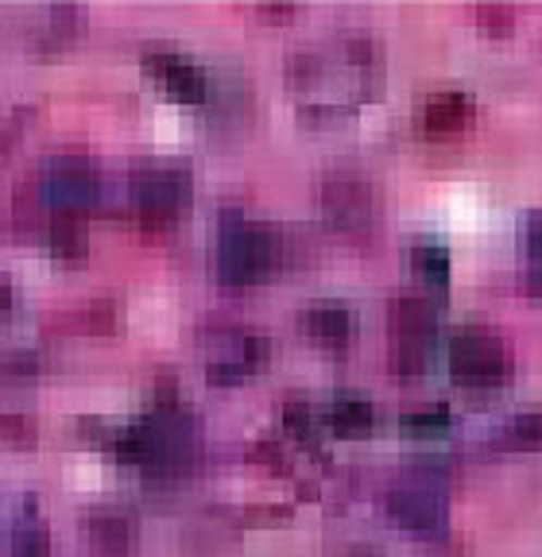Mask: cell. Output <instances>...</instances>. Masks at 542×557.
<instances>
[{
  "instance_id": "6da1fadb",
  "label": "cell",
  "mask_w": 542,
  "mask_h": 557,
  "mask_svg": "<svg viewBox=\"0 0 542 557\" xmlns=\"http://www.w3.org/2000/svg\"><path fill=\"white\" fill-rule=\"evenodd\" d=\"M287 82L310 121H337L377 94L380 54L372 39H360V35L310 47L291 59Z\"/></svg>"
},
{
  "instance_id": "7a4b0ae2",
  "label": "cell",
  "mask_w": 542,
  "mask_h": 557,
  "mask_svg": "<svg viewBox=\"0 0 542 557\" xmlns=\"http://www.w3.org/2000/svg\"><path fill=\"white\" fill-rule=\"evenodd\" d=\"M287 260V244L280 233L245 221V213H221L218 225V278L225 287H252L275 275Z\"/></svg>"
},
{
  "instance_id": "3957f363",
  "label": "cell",
  "mask_w": 542,
  "mask_h": 557,
  "mask_svg": "<svg viewBox=\"0 0 542 557\" xmlns=\"http://www.w3.org/2000/svg\"><path fill=\"white\" fill-rule=\"evenodd\" d=\"M449 375L465 392H492L512 375V352L484 325H461L449 341Z\"/></svg>"
},
{
  "instance_id": "277c9868",
  "label": "cell",
  "mask_w": 542,
  "mask_h": 557,
  "mask_svg": "<svg viewBox=\"0 0 542 557\" xmlns=\"http://www.w3.org/2000/svg\"><path fill=\"white\" fill-rule=\"evenodd\" d=\"M318 209H322V221L333 233L365 236L377 228V218H380L377 186L357 171H333L322 178Z\"/></svg>"
},
{
  "instance_id": "5b68a950",
  "label": "cell",
  "mask_w": 542,
  "mask_h": 557,
  "mask_svg": "<svg viewBox=\"0 0 542 557\" xmlns=\"http://www.w3.org/2000/svg\"><path fill=\"white\" fill-rule=\"evenodd\" d=\"M132 206L140 213L144 225L159 228V225H171V221L190 206V171L175 163H148V166H136L132 171Z\"/></svg>"
},
{
  "instance_id": "8992f818",
  "label": "cell",
  "mask_w": 542,
  "mask_h": 557,
  "mask_svg": "<svg viewBox=\"0 0 542 557\" xmlns=\"http://www.w3.org/2000/svg\"><path fill=\"white\" fill-rule=\"evenodd\" d=\"M384 511L419 542H442L449 534V507L442 487L427 480H403L384 496Z\"/></svg>"
},
{
  "instance_id": "52a82bcc",
  "label": "cell",
  "mask_w": 542,
  "mask_h": 557,
  "mask_svg": "<svg viewBox=\"0 0 542 557\" xmlns=\"http://www.w3.org/2000/svg\"><path fill=\"white\" fill-rule=\"evenodd\" d=\"M39 201L54 213L66 218H82V209H89L101 194L97 171L86 156H54L39 171Z\"/></svg>"
},
{
  "instance_id": "ba28073f",
  "label": "cell",
  "mask_w": 542,
  "mask_h": 557,
  "mask_svg": "<svg viewBox=\"0 0 542 557\" xmlns=\"http://www.w3.org/2000/svg\"><path fill=\"white\" fill-rule=\"evenodd\" d=\"M392 337H395V368L407 380L427 368L430 348L438 337V313L427 298L419 295H399L392 302Z\"/></svg>"
},
{
  "instance_id": "9c48e42d",
  "label": "cell",
  "mask_w": 542,
  "mask_h": 557,
  "mask_svg": "<svg viewBox=\"0 0 542 557\" xmlns=\"http://www.w3.org/2000/svg\"><path fill=\"white\" fill-rule=\"evenodd\" d=\"M268 360V341L256 337L248 330H236V325H218L210 333V345H206V372L213 383H241L248 380L252 368H260Z\"/></svg>"
},
{
  "instance_id": "30bf717a",
  "label": "cell",
  "mask_w": 542,
  "mask_h": 557,
  "mask_svg": "<svg viewBox=\"0 0 542 557\" xmlns=\"http://www.w3.org/2000/svg\"><path fill=\"white\" fill-rule=\"evenodd\" d=\"M144 70L159 82V89H163L167 97H175V101H183V104H206V97H210V78H206V70L178 51L144 54Z\"/></svg>"
},
{
  "instance_id": "8fae6325",
  "label": "cell",
  "mask_w": 542,
  "mask_h": 557,
  "mask_svg": "<svg viewBox=\"0 0 542 557\" xmlns=\"http://www.w3.org/2000/svg\"><path fill=\"white\" fill-rule=\"evenodd\" d=\"M472 97L461 89H442V94H430L427 101H419L415 109V124H419L427 136H454V132L469 128L472 124Z\"/></svg>"
},
{
  "instance_id": "7c38bea8",
  "label": "cell",
  "mask_w": 542,
  "mask_h": 557,
  "mask_svg": "<svg viewBox=\"0 0 542 557\" xmlns=\"http://www.w3.org/2000/svg\"><path fill=\"white\" fill-rule=\"evenodd\" d=\"M86 539L101 557H128L136 546V522L121 507H97L86 519Z\"/></svg>"
},
{
  "instance_id": "4fadbf2b",
  "label": "cell",
  "mask_w": 542,
  "mask_h": 557,
  "mask_svg": "<svg viewBox=\"0 0 542 557\" xmlns=\"http://www.w3.org/2000/svg\"><path fill=\"white\" fill-rule=\"evenodd\" d=\"M298 325L310 341L325 348H342L345 341L353 337V310L345 302H333V298H322V302H310L307 310L298 313Z\"/></svg>"
},
{
  "instance_id": "5bb4252c",
  "label": "cell",
  "mask_w": 542,
  "mask_h": 557,
  "mask_svg": "<svg viewBox=\"0 0 542 557\" xmlns=\"http://www.w3.org/2000/svg\"><path fill=\"white\" fill-rule=\"evenodd\" d=\"M325 426H330V434L345 437V442H357V437L372 434V426H377V407L357 392L333 395L330 407H325Z\"/></svg>"
},
{
  "instance_id": "9a60e30c",
  "label": "cell",
  "mask_w": 542,
  "mask_h": 557,
  "mask_svg": "<svg viewBox=\"0 0 542 557\" xmlns=\"http://www.w3.org/2000/svg\"><path fill=\"white\" fill-rule=\"evenodd\" d=\"M449 248L434 236H419L411 244V275L419 278L422 287H434V290H446L449 287Z\"/></svg>"
},
{
  "instance_id": "2e32d148",
  "label": "cell",
  "mask_w": 542,
  "mask_h": 557,
  "mask_svg": "<svg viewBox=\"0 0 542 557\" xmlns=\"http://www.w3.org/2000/svg\"><path fill=\"white\" fill-rule=\"evenodd\" d=\"M9 557H51V534H47V522L39 519V511L27 504V511H20L16 531H12Z\"/></svg>"
},
{
  "instance_id": "e0dca14e",
  "label": "cell",
  "mask_w": 542,
  "mask_h": 557,
  "mask_svg": "<svg viewBox=\"0 0 542 557\" xmlns=\"http://www.w3.org/2000/svg\"><path fill=\"white\" fill-rule=\"evenodd\" d=\"M51 252L66 263H82L89 252V233L82 218H66V213H54L51 218Z\"/></svg>"
},
{
  "instance_id": "ac0fdd59",
  "label": "cell",
  "mask_w": 542,
  "mask_h": 557,
  "mask_svg": "<svg viewBox=\"0 0 542 557\" xmlns=\"http://www.w3.org/2000/svg\"><path fill=\"white\" fill-rule=\"evenodd\" d=\"M399 430L407 437H442L454 430V410L446 403H430V407H415L399 414Z\"/></svg>"
},
{
  "instance_id": "d6986e66",
  "label": "cell",
  "mask_w": 542,
  "mask_h": 557,
  "mask_svg": "<svg viewBox=\"0 0 542 557\" xmlns=\"http://www.w3.org/2000/svg\"><path fill=\"white\" fill-rule=\"evenodd\" d=\"M500 445L519 453H539L542 449V407L519 410L504 430H500Z\"/></svg>"
},
{
  "instance_id": "ffe728a7",
  "label": "cell",
  "mask_w": 542,
  "mask_h": 557,
  "mask_svg": "<svg viewBox=\"0 0 542 557\" xmlns=\"http://www.w3.org/2000/svg\"><path fill=\"white\" fill-rule=\"evenodd\" d=\"M523 248H527V290L542 298V209H531V213H527Z\"/></svg>"
},
{
  "instance_id": "44dd1931",
  "label": "cell",
  "mask_w": 542,
  "mask_h": 557,
  "mask_svg": "<svg viewBox=\"0 0 542 557\" xmlns=\"http://www.w3.org/2000/svg\"><path fill=\"white\" fill-rule=\"evenodd\" d=\"M39 372L36 357L32 352H4L0 357V383H9V387H24V383H32Z\"/></svg>"
},
{
  "instance_id": "7402d4cb",
  "label": "cell",
  "mask_w": 542,
  "mask_h": 557,
  "mask_svg": "<svg viewBox=\"0 0 542 557\" xmlns=\"http://www.w3.org/2000/svg\"><path fill=\"white\" fill-rule=\"evenodd\" d=\"M0 437L9 445H36L39 426L32 414H0Z\"/></svg>"
},
{
  "instance_id": "603a6c76",
  "label": "cell",
  "mask_w": 542,
  "mask_h": 557,
  "mask_svg": "<svg viewBox=\"0 0 542 557\" xmlns=\"http://www.w3.org/2000/svg\"><path fill=\"white\" fill-rule=\"evenodd\" d=\"M283 426H287L298 442H310V437H315V410H310V403L287 399V407H283Z\"/></svg>"
},
{
  "instance_id": "cb8c5ba5",
  "label": "cell",
  "mask_w": 542,
  "mask_h": 557,
  "mask_svg": "<svg viewBox=\"0 0 542 557\" xmlns=\"http://www.w3.org/2000/svg\"><path fill=\"white\" fill-rule=\"evenodd\" d=\"M121 325V306L113 298H97V302L86 306V330L94 333H113Z\"/></svg>"
},
{
  "instance_id": "d4e9b609",
  "label": "cell",
  "mask_w": 542,
  "mask_h": 557,
  "mask_svg": "<svg viewBox=\"0 0 542 557\" xmlns=\"http://www.w3.org/2000/svg\"><path fill=\"white\" fill-rule=\"evenodd\" d=\"M477 20H481L489 32H507V27H512V12L507 9H481L477 12Z\"/></svg>"
},
{
  "instance_id": "484cf974",
  "label": "cell",
  "mask_w": 542,
  "mask_h": 557,
  "mask_svg": "<svg viewBox=\"0 0 542 557\" xmlns=\"http://www.w3.org/2000/svg\"><path fill=\"white\" fill-rule=\"evenodd\" d=\"M9 306H12V283H9V275H0V322H4Z\"/></svg>"
},
{
  "instance_id": "4316f807",
  "label": "cell",
  "mask_w": 542,
  "mask_h": 557,
  "mask_svg": "<svg viewBox=\"0 0 542 557\" xmlns=\"http://www.w3.org/2000/svg\"><path fill=\"white\" fill-rule=\"evenodd\" d=\"M353 557H377V554H353Z\"/></svg>"
}]
</instances>
